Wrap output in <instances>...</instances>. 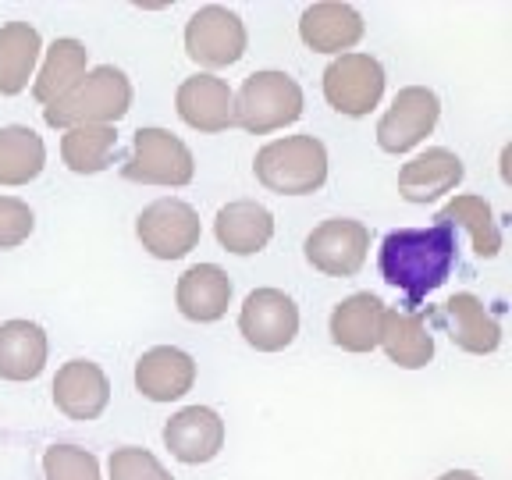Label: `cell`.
<instances>
[{"label":"cell","mask_w":512,"mask_h":480,"mask_svg":"<svg viewBox=\"0 0 512 480\" xmlns=\"http://www.w3.org/2000/svg\"><path fill=\"white\" fill-rule=\"evenodd\" d=\"M114 150H118V132L114 125H75L64 128L61 136V160L75 175H100L111 168Z\"/></svg>","instance_id":"cell-26"},{"label":"cell","mask_w":512,"mask_h":480,"mask_svg":"<svg viewBox=\"0 0 512 480\" xmlns=\"http://www.w3.org/2000/svg\"><path fill=\"white\" fill-rule=\"evenodd\" d=\"M456 228L434 221L431 228H399L381 242V278L402 288L413 303L441 288L456 264Z\"/></svg>","instance_id":"cell-1"},{"label":"cell","mask_w":512,"mask_h":480,"mask_svg":"<svg viewBox=\"0 0 512 480\" xmlns=\"http://www.w3.org/2000/svg\"><path fill=\"white\" fill-rule=\"evenodd\" d=\"M256 182L278 196H310L328 182V146L317 136H285L260 146L253 160Z\"/></svg>","instance_id":"cell-3"},{"label":"cell","mask_w":512,"mask_h":480,"mask_svg":"<svg viewBox=\"0 0 512 480\" xmlns=\"http://www.w3.org/2000/svg\"><path fill=\"white\" fill-rule=\"evenodd\" d=\"M178 118L196 132H224L235 125V93L210 72L189 75L175 93Z\"/></svg>","instance_id":"cell-14"},{"label":"cell","mask_w":512,"mask_h":480,"mask_svg":"<svg viewBox=\"0 0 512 480\" xmlns=\"http://www.w3.org/2000/svg\"><path fill=\"white\" fill-rule=\"evenodd\" d=\"M239 335L256 352H281L299 335V306L281 288H256L239 310Z\"/></svg>","instance_id":"cell-9"},{"label":"cell","mask_w":512,"mask_h":480,"mask_svg":"<svg viewBox=\"0 0 512 480\" xmlns=\"http://www.w3.org/2000/svg\"><path fill=\"white\" fill-rule=\"evenodd\" d=\"M434 221L448 224V228L463 224L473 239V253L484 256V260H495L502 253V228H498L491 203L480 200V196H456V200H448Z\"/></svg>","instance_id":"cell-28"},{"label":"cell","mask_w":512,"mask_h":480,"mask_svg":"<svg viewBox=\"0 0 512 480\" xmlns=\"http://www.w3.org/2000/svg\"><path fill=\"white\" fill-rule=\"evenodd\" d=\"M303 253L313 271L328 274V278H352L367 264L370 228L352 217H328L306 235Z\"/></svg>","instance_id":"cell-8"},{"label":"cell","mask_w":512,"mask_h":480,"mask_svg":"<svg viewBox=\"0 0 512 480\" xmlns=\"http://www.w3.org/2000/svg\"><path fill=\"white\" fill-rule=\"evenodd\" d=\"M381 349L395 367L420 370L434 360V335L424 313L416 310H384L381 320Z\"/></svg>","instance_id":"cell-23"},{"label":"cell","mask_w":512,"mask_h":480,"mask_svg":"<svg viewBox=\"0 0 512 480\" xmlns=\"http://www.w3.org/2000/svg\"><path fill=\"white\" fill-rule=\"evenodd\" d=\"M381 320L384 303L374 292H356V296L342 299L331 310L328 331L331 342L345 352H374L381 345Z\"/></svg>","instance_id":"cell-21"},{"label":"cell","mask_w":512,"mask_h":480,"mask_svg":"<svg viewBox=\"0 0 512 480\" xmlns=\"http://www.w3.org/2000/svg\"><path fill=\"white\" fill-rule=\"evenodd\" d=\"M136 235L146 253L157 260H182L200 246L203 224L200 214L185 200L164 196V200H153L150 207H143V214L136 217Z\"/></svg>","instance_id":"cell-7"},{"label":"cell","mask_w":512,"mask_h":480,"mask_svg":"<svg viewBox=\"0 0 512 480\" xmlns=\"http://www.w3.org/2000/svg\"><path fill=\"white\" fill-rule=\"evenodd\" d=\"M441 118V100L427 86H406L395 93L392 107L377 121V146L384 153H409L434 132Z\"/></svg>","instance_id":"cell-11"},{"label":"cell","mask_w":512,"mask_h":480,"mask_svg":"<svg viewBox=\"0 0 512 480\" xmlns=\"http://www.w3.org/2000/svg\"><path fill=\"white\" fill-rule=\"evenodd\" d=\"M121 175L139 185L182 189L196 178V157L168 128H139Z\"/></svg>","instance_id":"cell-5"},{"label":"cell","mask_w":512,"mask_h":480,"mask_svg":"<svg viewBox=\"0 0 512 480\" xmlns=\"http://www.w3.org/2000/svg\"><path fill=\"white\" fill-rule=\"evenodd\" d=\"M246 25L235 11L207 4L185 25V54L203 68H228L246 54Z\"/></svg>","instance_id":"cell-10"},{"label":"cell","mask_w":512,"mask_h":480,"mask_svg":"<svg viewBox=\"0 0 512 480\" xmlns=\"http://www.w3.org/2000/svg\"><path fill=\"white\" fill-rule=\"evenodd\" d=\"M111 402V381L93 360H68L54 377V406L68 420H96Z\"/></svg>","instance_id":"cell-17"},{"label":"cell","mask_w":512,"mask_h":480,"mask_svg":"<svg viewBox=\"0 0 512 480\" xmlns=\"http://www.w3.org/2000/svg\"><path fill=\"white\" fill-rule=\"evenodd\" d=\"M438 324L448 331L452 345H459L463 352H473V356H491L502 345V328H498L495 313L480 303L473 292H456V296L441 303L434 310Z\"/></svg>","instance_id":"cell-12"},{"label":"cell","mask_w":512,"mask_h":480,"mask_svg":"<svg viewBox=\"0 0 512 480\" xmlns=\"http://www.w3.org/2000/svg\"><path fill=\"white\" fill-rule=\"evenodd\" d=\"M438 480H480L477 473H470V470H448V473H441Z\"/></svg>","instance_id":"cell-32"},{"label":"cell","mask_w":512,"mask_h":480,"mask_svg":"<svg viewBox=\"0 0 512 480\" xmlns=\"http://www.w3.org/2000/svg\"><path fill=\"white\" fill-rule=\"evenodd\" d=\"M466 168L463 160L445 146H431L427 153L413 157L409 164H402L399 171V196L409 203H434L445 192H452L463 182Z\"/></svg>","instance_id":"cell-19"},{"label":"cell","mask_w":512,"mask_h":480,"mask_svg":"<svg viewBox=\"0 0 512 480\" xmlns=\"http://www.w3.org/2000/svg\"><path fill=\"white\" fill-rule=\"evenodd\" d=\"M132 107V82L114 64H100L82 75L79 86H72L61 100L43 107V121L50 128L75 125H114Z\"/></svg>","instance_id":"cell-2"},{"label":"cell","mask_w":512,"mask_h":480,"mask_svg":"<svg viewBox=\"0 0 512 480\" xmlns=\"http://www.w3.org/2000/svg\"><path fill=\"white\" fill-rule=\"evenodd\" d=\"M164 445L185 466L210 463L224 448V420L210 406H185L164 424Z\"/></svg>","instance_id":"cell-13"},{"label":"cell","mask_w":512,"mask_h":480,"mask_svg":"<svg viewBox=\"0 0 512 480\" xmlns=\"http://www.w3.org/2000/svg\"><path fill=\"white\" fill-rule=\"evenodd\" d=\"M36 217H32L29 203L18 196H0V249H18L29 242Z\"/></svg>","instance_id":"cell-31"},{"label":"cell","mask_w":512,"mask_h":480,"mask_svg":"<svg viewBox=\"0 0 512 480\" xmlns=\"http://www.w3.org/2000/svg\"><path fill=\"white\" fill-rule=\"evenodd\" d=\"M47 164V146L29 125H4L0 128V185H29L40 178Z\"/></svg>","instance_id":"cell-27"},{"label":"cell","mask_w":512,"mask_h":480,"mask_svg":"<svg viewBox=\"0 0 512 480\" xmlns=\"http://www.w3.org/2000/svg\"><path fill=\"white\" fill-rule=\"evenodd\" d=\"M89 72V50L86 43L64 36V40H54L43 54L40 75L32 79V96L40 100L43 107L61 100L72 86H79L82 75Z\"/></svg>","instance_id":"cell-25"},{"label":"cell","mask_w":512,"mask_h":480,"mask_svg":"<svg viewBox=\"0 0 512 480\" xmlns=\"http://www.w3.org/2000/svg\"><path fill=\"white\" fill-rule=\"evenodd\" d=\"M196 384V360L175 345H153L136 360V388L150 402H175Z\"/></svg>","instance_id":"cell-16"},{"label":"cell","mask_w":512,"mask_h":480,"mask_svg":"<svg viewBox=\"0 0 512 480\" xmlns=\"http://www.w3.org/2000/svg\"><path fill=\"white\" fill-rule=\"evenodd\" d=\"M43 54L40 29L29 22L0 25V96H18L29 86Z\"/></svg>","instance_id":"cell-24"},{"label":"cell","mask_w":512,"mask_h":480,"mask_svg":"<svg viewBox=\"0 0 512 480\" xmlns=\"http://www.w3.org/2000/svg\"><path fill=\"white\" fill-rule=\"evenodd\" d=\"M303 118V86L288 72H253L235 96V125L267 136Z\"/></svg>","instance_id":"cell-4"},{"label":"cell","mask_w":512,"mask_h":480,"mask_svg":"<svg viewBox=\"0 0 512 480\" xmlns=\"http://www.w3.org/2000/svg\"><path fill=\"white\" fill-rule=\"evenodd\" d=\"M47 331L32 320L0 324V377L4 381H36L47 367Z\"/></svg>","instance_id":"cell-22"},{"label":"cell","mask_w":512,"mask_h":480,"mask_svg":"<svg viewBox=\"0 0 512 480\" xmlns=\"http://www.w3.org/2000/svg\"><path fill=\"white\" fill-rule=\"evenodd\" d=\"M363 32L367 25H363L360 11L352 4H338V0L310 4L299 18V36L317 54H349L363 40Z\"/></svg>","instance_id":"cell-15"},{"label":"cell","mask_w":512,"mask_h":480,"mask_svg":"<svg viewBox=\"0 0 512 480\" xmlns=\"http://www.w3.org/2000/svg\"><path fill=\"white\" fill-rule=\"evenodd\" d=\"M43 477L47 480H104L100 459L79 445H50L43 452Z\"/></svg>","instance_id":"cell-29"},{"label":"cell","mask_w":512,"mask_h":480,"mask_svg":"<svg viewBox=\"0 0 512 480\" xmlns=\"http://www.w3.org/2000/svg\"><path fill=\"white\" fill-rule=\"evenodd\" d=\"M107 470H111V480H175L168 473V466L160 463L150 448H136V445L114 448Z\"/></svg>","instance_id":"cell-30"},{"label":"cell","mask_w":512,"mask_h":480,"mask_svg":"<svg viewBox=\"0 0 512 480\" xmlns=\"http://www.w3.org/2000/svg\"><path fill=\"white\" fill-rule=\"evenodd\" d=\"M178 313L192 324H214L232 306V278L217 264H192L175 288Z\"/></svg>","instance_id":"cell-18"},{"label":"cell","mask_w":512,"mask_h":480,"mask_svg":"<svg viewBox=\"0 0 512 480\" xmlns=\"http://www.w3.org/2000/svg\"><path fill=\"white\" fill-rule=\"evenodd\" d=\"M384 96V68L370 54H338L324 68V100L345 118H367Z\"/></svg>","instance_id":"cell-6"},{"label":"cell","mask_w":512,"mask_h":480,"mask_svg":"<svg viewBox=\"0 0 512 480\" xmlns=\"http://www.w3.org/2000/svg\"><path fill=\"white\" fill-rule=\"evenodd\" d=\"M214 235L221 249L235 256H253L271 246L274 239V214L256 200H232L228 207L217 210Z\"/></svg>","instance_id":"cell-20"}]
</instances>
